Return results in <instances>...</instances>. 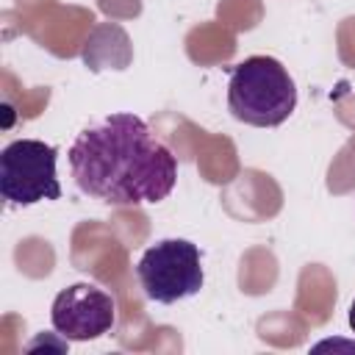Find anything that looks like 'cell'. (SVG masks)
I'll list each match as a JSON object with an SVG mask.
<instances>
[{"label": "cell", "mask_w": 355, "mask_h": 355, "mask_svg": "<svg viewBox=\"0 0 355 355\" xmlns=\"http://www.w3.org/2000/svg\"><path fill=\"white\" fill-rule=\"evenodd\" d=\"M58 150L39 139H17L0 155V194L6 202L28 208L44 200H61L55 175Z\"/></svg>", "instance_id": "obj_4"}, {"label": "cell", "mask_w": 355, "mask_h": 355, "mask_svg": "<svg viewBox=\"0 0 355 355\" xmlns=\"http://www.w3.org/2000/svg\"><path fill=\"white\" fill-rule=\"evenodd\" d=\"M297 108V86L288 69L272 55L239 61L227 80V111L252 128H277Z\"/></svg>", "instance_id": "obj_2"}, {"label": "cell", "mask_w": 355, "mask_h": 355, "mask_svg": "<svg viewBox=\"0 0 355 355\" xmlns=\"http://www.w3.org/2000/svg\"><path fill=\"white\" fill-rule=\"evenodd\" d=\"M136 277L147 300L172 305L200 294L205 283L202 252L189 239H161L136 263Z\"/></svg>", "instance_id": "obj_3"}, {"label": "cell", "mask_w": 355, "mask_h": 355, "mask_svg": "<svg viewBox=\"0 0 355 355\" xmlns=\"http://www.w3.org/2000/svg\"><path fill=\"white\" fill-rule=\"evenodd\" d=\"M349 330L355 333V300H352V305H349Z\"/></svg>", "instance_id": "obj_6"}, {"label": "cell", "mask_w": 355, "mask_h": 355, "mask_svg": "<svg viewBox=\"0 0 355 355\" xmlns=\"http://www.w3.org/2000/svg\"><path fill=\"white\" fill-rule=\"evenodd\" d=\"M114 322V297L94 283H72L61 288L50 305V324L67 341H94L111 333Z\"/></svg>", "instance_id": "obj_5"}, {"label": "cell", "mask_w": 355, "mask_h": 355, "mask_svg": "<svg viewBox=\"0 0 355 355\" xmlns=\"http://www.w3.org/2000/svg\"><path fill=\"white\" fill-rule=\"evenodd\" d=\"M75 186L105 205L161 202L178 183V158L130 111L108 114L69 147Z\"/></svg>", "instance_id": "obj_1"}]
</instances>
